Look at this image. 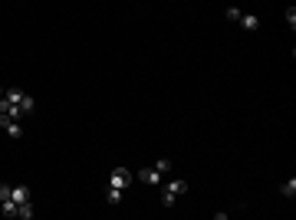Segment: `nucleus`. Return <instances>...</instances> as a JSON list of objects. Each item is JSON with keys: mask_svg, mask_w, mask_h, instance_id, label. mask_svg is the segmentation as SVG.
Wrapping results in <instances>:
<instances>
[{"mask_svg": "<svg viewBox=\"0 0 296 220\" xmlns=\"http://www.w3.org/2000/svg\"><path fill=\"white\" fill-rule=\"evenodd\" d=\"M3 99H7V102H13V105H17V109H20L23 115H30V112L36 109V102H33V96H27L23 89H7V96H3Z\"/></svg>", "mask_w": 296, "mask_h": 220, "instance_id": "obj_1", "label": "nucleus"}, {"mask_svg": "<svg viewBox=\"0 0 296 220\" xmlns=\"http://www.w3.org/2000/svg\"><path fill=\"white\" fill-rule=\"evenodd\" d=\"M185 181H181V177H175V181H168V184H161V204L164 207H171V204H175V197L178 194H181V191H185Z\"/></svg>", "mask_w": 296, "mask_h": 220, "instance_id": "obj_2", "label": "nucleus"}, {"mask_svg": "<svg viewBox=\"0 0 296 220\" xmlns=\"http://www.w3.org/2000/svg\"><path fill=\"white\" fill-rule=\"evenodd\" d=\"M129 168H115V171H112L109 174V187L112 191H125V184H129Z\"/></svg>", "mask_w": 296, "mask_h": 220, "instance_id": "obj_3", "label": "nucleus"}, {"mask_svg": "<svg viewBox=\"0 0 296 220\" xmlns=\"http://www.w3.org/2000/svg\"><path fill=\"white\" fill-rule=\"evenodd\" d=\"M138 181H142V184H161L164 174L158 168H142V171H138Z\"/></svg>", "mask_w": 296, "mask_h": 220, "instance_id": "obj_4", "label": "nucleus"}, {"mask_svg": "<svg viewBox=\"0 0 296 220\" xmlns=\"http://www.w3.org/2000/svg\"><path fill=\"white\" fill-rule=\"evenodd\" d=\"M10 200L17 204V207H20V204H30V191H27L23 184H17L13 187V194H10Z\"/></svg>", "mask_w": 296, "mask_h": 220, "instance_id": "obj_5", "label": "nucleus"}, {"mask_svg": "<svg viewBox=\"0 0 296 220\" xmlns=\"http://www.w3.org/2000/svg\"><path fill=\"white\" fill-rule=\"evenodd\" d=\"M237 23H241L243 30H250V33H253V30H257V26H260V20H257L253 13H241V20H237Z\"/></svg>", "mask_w": 296, "mask_h": 220, "instance_id": "obj_6", "label": "nucleus"}, {"mask_svg": "<svg viewBox=\"0 0 296 220\" xmlns=\"http://www.w3.org/2000/svg\"><path fill=\"white\" fill-rule=\"evenodd\" d=\"M0 210H3V217L7 220L17 217V204H13V200H0Z\"/></svg>", "mask_w": 296, "mask_h": 220, "instance_id": "obj_7", "label": "nucleus"}, {"mask_svg": "<svg viewBox=\"0 0 296 220\" xmlns=\"http://www.w3.org/2000/svg\"><path fill=\"white\" fill-rule=\"evenodd\" d=\"M280 194H283V197H296V177L283 181V187H280Z\"/></svg>", "mask_w": 296, "mask_h": 220, "instance_id": "obj_8", "label": "nucleus"}, {"mask_svg": "<svg viewBox=\"0 0 296 220\" xmlns=\"http://www.w3.org/2000/svg\"><path fill=\"white\" fill-rule=\"evenodd\" d=\"M17 220H33V204H20L17 207Z\"/></svg>", "mask_w": 296, "mask_h": 220, "instance_id": "obj_9", "label": "nucleus"}, {"mask_svg": "<svg viewBox=\"0 0 296 220\" xmlns=\"http://www.w3.org/2000/svg\"><path fill=\"white\" fill-rule=\"evenodd\" d=\"M122 194H125V191H112V187H106V200H109V204H119Z\"/></svg>", "mask_w": 296, "mask_h": 220, "instance_id": "obj_10", "label": "nucleus"}, {"mask_svg": "<svg viewBox=\"0 0 296 220\" xmlns=\"http://www.w3.org/2000/svg\"><path fill=\"white\" fill-rule=\"evenodd\" d=\"M241 13L243 10H237V7H227V10H224V17H227L230 23H237V20H241Z\"/></svg>", "mask_w": 296, "mask_h": 220, "instance_id": "obj_11", "label": "nucleus"}, {"mask_svg": "<svg viewBox=\"0 0 296 220\" xmlns=\"http://www.w3.org/2000/svg\"><path fill=\"white\" fill-rule=\"evenodd\" d=\"M10 194H13L10 184H0V200H10Z\"/></svg>", "mask_w": 296, "mask_h": 220, "instance_id": "obj_12", "label": "nucleus"}, {"mask_svg": "<svg viewBox=\"0 0 296 220\" xmlns=\"http://www.w3.org/2000/svg\"><path fill=\"white\" fill-rule=\"evenodd\" d=\"M283 17H286V23H290V26H293V23H296V10H293V7H290V10H286Z\"/></svg>", "mask_w": 296, "mask_h": 220, "instance_id": "obj_13", "label": "nucleus"}, {"mask_svg": "<svg viewBox=\"0 0 296 220\" xmlns=\"http://www.w3.org/2000/svg\"><path fill=\"white\" fill-rule=\"evenodd\" d=\"M214 220H230V217L224 214V210H217V214H214Z\"/></svg>", "mask_w": 296, "mask_h": 220, "instance_id": "obj_14", "label": "nucleus"}, {"mask_svg": "<svg viewBox=\"0 0 296 220\" xmlns=\"http://www.w3.org/2000/svg\"><path fill=\"white\" fill-rule=\"evenodd\" d=\"M3 96H7V89H3V86H0V99H3Z\"/></svg>", "mask_w": 296, "mask_h": 220, "instance_id": "obj_15", "label": "nucleus"}]
</instances>
